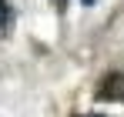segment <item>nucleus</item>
I'll return each instance as SVG.
<instances>
[{
	"instance_id": "1",
	"label": "nucleus",
	"mask_w": 124,
	"mask_h": 117,
	"mask_svg": "<svg viewBox=\"0 0 124 117\" xmlns=\"http://www.w3.org/2000/svg\"><path fill=\"white\" fill-rule=\"evenodd\" d=\"M97 97L101 100H124V74L121 70H114V74H104L101 87H97Z\"/></svg>"
},
{
	"instance_id": "2",
	"label": "nucleus",
	"mask_w": 124,
	"mask_h": 117,
	"mask_svg": "<svg viewBox=\"0 0 124 117\" xmlns=\"http://www.w3.org/2000/svg\"><path fill=\"white\" fill-rule=\"evenodd\" d=\"M10 30H14V7L10 0H0V34L10 37Z\"/></svg>"
},
{
	"instance_id": "3",
	"label": "nucleus",
	"mask_w": 124,
	"mask_h": 117,
	"mask_svg": "<svg viewBox=\"0 0 124 117\" xmlns=\"http://www.w3.org/2000/svg\"><path fill=\"white\" fill-rule=\"evenodd\" d=\"M50 3H54V10H57V14H64V10H67V0H50Z\"/></svg>"
},
{
	"instance_id": "4",
	"label": "nucleus",
	"mask_w": 124,
	"mask_h": 117,
	"mask_svg": "<svg viewBox=\"0 0 124 117\" xmlns=\"http://www.w3.org/2000/svg\"><path fill=\"white\" fill-rule=\"evenodd\" d=\"M81 3H84V7H94V3H97V0H81Z\"/></svg>"
},
{
	"instance_id": "5",
	"label": "nucleus",
	"mask_w": 124,
	"mask_h": 117,
	"mask_svg": "<svg viewBox=\"0 0 124 117\" xmlns=\"http://www.w3.org/2000/svg\"><path fill=\"white\" fill-rule=\"evenodd\" d=\"M84 117H107V114H84Z\"/></svg>"
}]
</instances>
